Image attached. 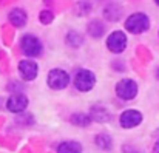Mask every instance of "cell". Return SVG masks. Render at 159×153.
<instances>
[{"mask_svg":"<svg viewBox=\"0 0 159 153\" xmlns=\"http://www.w3.org/2000/svg\"><path fill=\"white\" fill-rule=\"evenodd\" d=\"M150 28V19L144 12H134L125 20V30L133 34H141Z\"/></svg>","mask_w":159,"mask_h":153,"instance_id":"6da1fadb","label":"cell"},{"mask_svg":"<svg viewBox=\"0 0 159 153\" xmlns=\"http://www.w3.org/2000/svg\"><path fill=\"white\" fill-rule=\"evenodd\" d=\"M94 84H96V76L90 70L80 68L74 74V87L79 91H90L94 87Z\"/></svg>","mask_w":159,"mask_h":153,"instance_id":"7a4b0ae2","label":"cell"},{"mask_svg":"<svg viewBox=\"0 0 159 153\" xmlns=\"http://www.w3.org/2000/svg\"><path fill=\"white\" fill-rule=\"evenodd\" d=\"M20 48H22V53L25 56L37 57L42 53V42L33 34H25L20 40Z\"/></svg>","mask_w":159,"mask_h":153,"instance_id":"3957f363","label":"cell"},{"mask_svg":"<svg viewBox=\"0 0 159 153\" xmlns=\"http://www.w3.org/2000/svg\"><path fill=\"white\" fill-rule=\"evenodd\" d=\"M116 95L124 101H131L138 95V84L131 79H122L116 84Z\"/></svg>","mask_w":159,"mask_h":153,"instance_id":"277c9868","label":"cell"},{"mask_svg":"<svg viewBox=\"0 0 159 153\" xmlns=\"http://www.w3.org/2000/svg\"><path fill=\"white\" fill-rule=\"evenodd\" d=\"M70 84V74L62 68H54L48 73V85L53 90H63Z\"/></svg>","mask_w":159,"mask_h":153,"instance_id":"5b68a950","label":"cell"},{"mask_svg":"<svg viewBox=\"0 0 159 153\" xmlns=\"http://www.w3.org/2000/svg\"><path fill=\"white\" fill-rule=\"evenodd\" d=\"M127 47V36L124 31H113L107 39V48L111 53H122Z\"/></svg>","mask_w":159,"mask_h":153,"instance_id":"8992f818","label":"cell"},{"mask_svg":"<svg viewBox=\"0 0 159 153\" xmlns=\"http://www.w3.org/2000/svg\"><path fill=\"white\" fill-rule=\"evenodd\" d=\"M19 73L23 81H34L39 73V67L34 60H20L19 62Z\"/></svg>","mask_w":159,"mask_h":153,"instance_id":"52a82bcc","label":"cell"},{"mask_svg":"<svg viewBox=\"0 0 159 153\" xmlns=\"http://www.w3.org/2000/svg\"><path fill=\"white\" fill-rule=\"evenodd\" d=\"M119 122L124 128H133V127H138L142 122V114L138 110H125L120 114Z\"/></svg>","mask_w":159,"mask_h":153,"instance_id":"ba28073f","label":"cell"},{"mask_svg":"<svg viewBox=\"0 0 159 153\" xmlns=\"http://www.w3.org/2000/svg\"><path fill=\"white\" fill-rule=\"evenodd\" d=\"M26 107H28V98L25 95H22V93L12 95L6 102V108L11 113H22Z\"/></svg>","mask_w":159,"mask_h":153,"instance_id":"9c48e42d","label":"cell"},{"mask_svg":"<svg viewBox=\"0 0 159 153\" xmlns=\"http://www.w3.org/2000/svg\"><path fill=\"white\" fill-rule=\"evenodd\" d=\"M8 17H9V22H11L14 26H17V28L25 26V25H26V20H28L26 12H25L23 9H20V8H14V9L9 12Z\"/></svg>","mask_w":159,"mask_h":153,"instance_id":"30bf717a","label":"cell"},{"mask_svg":"<svg viewBox=\"0 0 159 153\" xmlns=\"http://www.w3.org/2000/svg\"><path fill=\"white\" fill-rule=\"evenodd\" d=\"M91 119L96 122H108L110 121V111L104 105H94L91 107Z\"/></svg>","mask_w":159,"mask_h":153,"instance_id":"8fae6325","label":"cell"},{"mask_svg":"<svg viewBox=\"0 0 159 153\" xmlns=\"http://www.w3.org/2000/svg\"><path fill=\"white\" fill-rule=\"evenodd\" d=\"M57 153H82V146L76 141H66L57 147Z\"/></svg>","mask_w":159,"mask_h":153,"instance_id":"7c38bea8","label":"cell"},{"mask_svg":"<svg viewBox=\"0 0 159 153\" xmlns=\"http://www.w3.org/2000/svg\"><path fill=\"white\" fill-rule=\"evenodd\" d=\"M88 33H90L91 37L99 39V37L104 36V33H105V26H104V23H102L101 20H91V22L88 23Z\"/></svg>","mask_w":159,"mask_h":153,"instance_id":"4fadbf2b","label":"cell"},{"mask_svg":"<svg viewBox=\"0 0 159 153\" xmlns=\"http://www.w3.org/2000/svg\"><path fill=\"white\" fill-rule=\"evenodd\" d=\"M91 116L87 113H74L71 116V124L77 125V127H88L91 124Z\"/></svg>","mask_w":159,"mask_h":153,"instance_id":"5bb4252c","label":"cell"},{"mask_svg":"<svg viewBox=\"0 0 159 153\" xmlns=\"http://www.w3.org/2000/svg\"><path fill=\"white\" fill-rule=\"evenodd\" d=\"M66 44L73 48H79L82 44H84V36L79 34L77 31H70L66 34Z\"/></svg>","mask_w":159,"mask_h":153,"instance_id":"9a60e30c","label":"cell"},{"mask_svg":"<svg viewBox=\"0 0 159 153\" xmlns=\"http://www.w3.org/2000/svg\"><path fill=\"white\" fill-rule=\"evenodd\" d=\"M94 142H96V146H98L101 150H111V147H113V141H111V138H110L108 135H105V133L98 135L96 139H94Z\"/></svg>","mask_w":159,"mask_h":153,"instance_id":"2e32d148","label":"cell"},{"mask_svg":"<svg viewBox=\"0 0 159 153\" xmlns=\"http://www.w3.org/2000/svg\"><path fill=\"white\" fill-rule=\"evenodd\" d=\"M40 22L42 23H51L53 22V12L51 11H42L40 12Z\"/></svg>","mask_w":159,"mask_h":153,"instance_id":"e0dca14e","label":"cell"},{"mask_svg":"<svg viewBox=\"0 0 159 153\" xmlns=\"http://www.w3.org/2000/svg\"><path fill=\"white\" fill-rule=\"evenodd\" d=\"M133 150H134V149H133ZM124 153H139V152H136V150H134V152H130L128 146H124Z\"/></svg>","mask_w":159,"mask_h":153,"instance_id":"ac0fdd59","label":"cell"},{"mask_svg":"<svg viewBox=\"0 0 159 153\" xmlns=\"http://www.w3.org/2000/svg\"><path fill=\"white\" fill-rule=\"evenodd\" d=\"M153 153H159V141L155 144V147H153Z\"/></svg>","mask_w":159,"mask_h":153,"instance_id":"d6986e66","label":"cell"},{"mask_svg":"<svg viewBox=\"0 0 159 153\" xmlns=\"http://www.w3.org/2000/svg\"><path fill=\"white\" fill-rule=\"evenodd\" d=\"M156 76H158V79H159V70H158V71H156Z\"/></svg>","mask_w":159,"mask_h":153,"instance_id":"ffe728a7","label":"cell"},{"mask_svg":"<svg viewBox=\"0 0 159 153\" xmlns=\"http://www.w3.org/2000/svg\"><path fill=\"white\" fill-rule=\"evenodd\" d=\"M155 2H156V5H158V6H159V0H155Z\"/></svg>","mask_w":159,"mask_h":153,"instance_id":"44dd1931","label":"cell"}]
</instances>
